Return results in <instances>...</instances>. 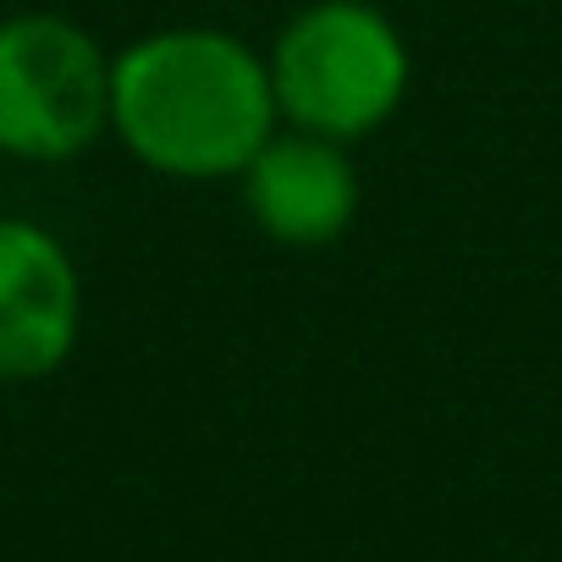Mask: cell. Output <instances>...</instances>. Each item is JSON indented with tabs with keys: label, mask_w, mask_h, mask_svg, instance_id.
<instances>
[{
	"label": "cell",
	"mask_w": 562,
	"mask_h": 562,
	"mask_svg": "<svg viewBox=\"0 0 562 562\" xmlns=\"http://www.w3.org/2000/svg\"><path fill=\"white\" fill-rule=\"evenodd\" d=\"M270 67L221 29H166L111 61V127L166 177H243L276 133Z\"/></svg>",
	"instance_id": "obj_1"
},
{
	"label": "cell",
	"mask_w": 562,
	"mask_h": 562,
	"mask_svg": "<svg viewBox=\"0 0 562 562\" xmlns=\"http://www.w3.org/2000/svg\"><path fill=\"white\" fill-rule=\"evenodd\" d=\"M276 111L304 133L353 144L408 94L403 34L364 0H321L281 29L270 50Z\"/></svg>",
	"instance_id": "obj_2"
},
{
	"label": "cell",
	"mask_w": 562,
	"mask_h": 562,
	"mask_svg": "<svg viewBox=\"0 0 562 562\" xmlns=\"http://www.w3.org/2000/svg\"><path fill=\"white\" fill-rule=\"evenodd\" d=\"M111 127V61L67 18L0 23V149L67 160Z\"/></svg>",
	"instance_id": "obj_3"
},
{
	"label": "cell",
	"mask_w": 562,
	"mask_h": 562,
	"mask_svg": "<svg viewBox=\"0 0 562 562\" xmlns=\"http://www.w3.org/2000/svg\"><path fill=\"white\" fill-rule=\"evenodd\" d=\"M243 193L254 226L288 248L337 243L359 215V177L348 144L304 127L265 138V149L243 166Z\"/></svg>",
	"instance_id": "obj_4"
},
{
	"label": "cell",
	"mask_w": 562,
	"mask_h": 562,
	"mask_svg": "<svg viewBox=\"0 0 562 562\" xmlns=\"http://www.w3.org/2000/svg\"><path fill=\"white\" fill-rule=\"evenodd\" d=\"M78 342V270L67 248L29 226L0 221V381H40Z\"/></svg>",
	"instance_id": "obj_5"
}]
</instances>
